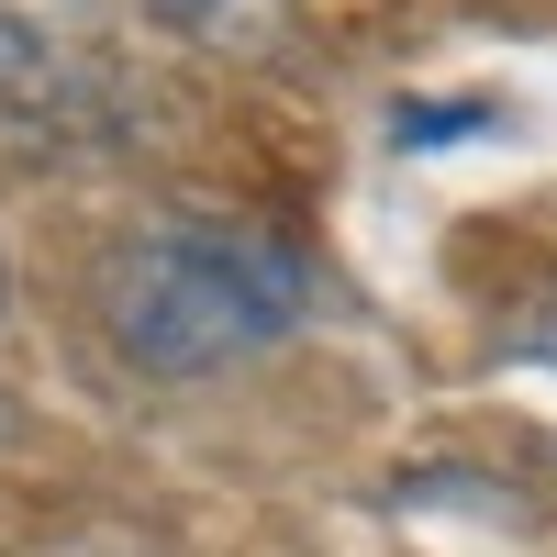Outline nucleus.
<instances>
[{
  "mask_svg": "<svg viewBox=\"0 0 557 557\" xmlns=\"http://www.w3.org/2000/svg\"><path fill=\"white\" fill-rule=\"evenodd\" d=\"M67 101V67H57V45H45L12 0H0V123H45Z\"/></svg>",
  "mask_w": 557,
  "mask_h": 557,
  "instance_id": "obj_2",
  "label": "nucleus"
},
{
  "mask_svg": "<svg viewBox=\"0 0 557 557\" xmlns=\"http://www.w3.org/2000/svg\"><path fill=\"white\" fill-rule=\"evenodd\" d=\"M168 23H212V12H235V0H157Z\"/></svg>",
  "mask_w": 557,
  "mask_h": 557,
  "instance_id": "obj_5",
  "label": "nucleus"
},
{
  "mask_svg": "<svg viewBox=\"0 0 557 557\" xmlns=\"http://www.w3.org/2000/svg\"><path fill=\"white\" fill-rule=\"evenodd\" d=\"M524 346H535V357H557V301H535V312H524Z\"/></svg>",
  "mask_w": 557,
  "mask_h": 557,
  "instance_id": "obj_4",
  "label": "nucleus"
},
{
  "mask_svg": "<svg viewBox=\"0 0 557 557\" xmlns=\"http://www.w3.org/2000/svg\"><path fill=\"white\" fill-rule=\"evenodd\" d=\"M491 101H401L391 112V146H457V134H480Z\"/></svg>",
  "mask_w": 557,
  "mask_h": 557,
  "instance_id": "obj_3",
  "label": "nucleus"
},
{
  "mask_svg": "<svg viewBox=\"0 0 557 557\" xmlns=\"http://www.w3.org/2000/svg\"><path fill=\"white\" fill-rule=\"evenodd\" d=\"M101 335L134 380H212L257 346H278L312 301V268L290 235L246 212H157L101 257Z\"/></svg>",
  "mask_w": 557,
  "mask_h": 557,
  "instance_id": "obj_1",
  "label": "nucleus"
},
{
  "mask_svg": "<svg viewBox=\"0 0 557 557\" xmlns=\"http://www.w3.org/2000/svg\"><path fill=\"white\" fill-rule=\"evenodd\" d=\"M0 312H12V278H0Z\"/></svg>",
  "mask_w": 557,
  "mask_h": 557,
  "instance_id": "obj_6",
  "label": "nucleus"
}]
</instances>
